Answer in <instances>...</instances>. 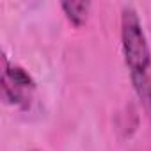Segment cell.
<instances>
[{"mask_svg": "<svg viewBox=\"0 0 151 151\" xmlns=\"http://www.w3.org/2000/svg\"><path fill=\"white\" fill-rule=\"evenodd\" d=\"M121 46L135 94L151 117V50L139 13L130 4L121 9Z\"/></svg>", "mask_w": 151, "mask_h": 151, "instance_id": "cell-1", "label": "cell"}, {"mask_svg": "<svg viewBox=\"0 0 151 151\" xmlns=\"http://www.w3.org/2000/svg\"><path fill=\"white\" fill-rule=\"evenodd\" d=\"M34 89H36V82L30 77V73L25 68L9 62V59L4 55L2 96L6 103L16 105V107H27L30 101V93Z\"/></svg>", "mask_w": 151, "mask_h": 151, "instance_id": "cell-2", "label": "cell"}, {"mask_svg": "<svg viewBox=\"0 0 151 151\" xmlns=\"http://www.w3.org/2000/svg\"><path fill=\"white\" fill-rule=\"evenodd\" d=\"M66 18L73 23V25H84L86 20H87V14H89V9H91V2L87 0H68V2H62L60 4Z\"/></svg>", "mask_w": 151, "mask_h": 151, "instance_id": "cell-3", "label": "cell"}, {"mask_svg": "<svg viewBox=\"0 0 151 151\" xmlns=\"http://www.w3.org/2000/svg\"><path fill=\"white\" fill-rule=\"evenodd\" d=\"M32 151H39V149H32Z\"/></svg>", "mask_w": 151, "mask_h": 151, "instance_id": "cell-4", "label": "cell"}]
</instances>
